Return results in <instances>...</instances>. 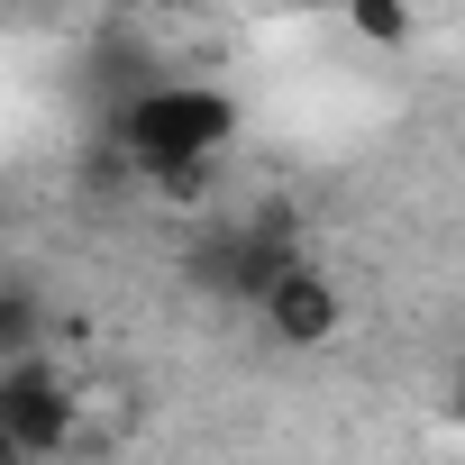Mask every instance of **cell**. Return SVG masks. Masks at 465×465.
<instances>
[{"mask_svg":"<svg viewBox=\"0 0 465 465\" xmlns=\"http://www.w3.org/2000/svg\"><path fill=\"white\" fill-rule=\"evenodd\" d=\"M0 465H28V456H19V447H10V438H0Z\"/></svg>","mask_w":465,"mask_h":465,"instance_id":"cell-6","label":"cell"},{"mask_svg":"<svg viewBox=\"0 0 465 465\" xmlns=\"http://www.w3.org/2000/svg\"><path fill=\"white\" fill-rule=\"evenodd\" d=\"M256 320H265V338L283 347V356H320V347H338L347 338V292L320 274V265H283L265 292H256Z\"/></svg>","mask_w":465,"mask_h":465,"instance_id":"cell-3","label":"cell"},{"mask_svg":"<svg viewBox=\"0 0 465 465\" xmlns=\"http://www.w3.org/2000/svg\"><path fill=\"white\" fill-rule=\"evenodd\" d=\"M37 356H46V311H37V292L0 283V374H10V365H37Z\"/></svg>","mask_w":465,"mask_h":465,"instance_id":"cell-4","label":"cell"},{"mask_svg":"<svg viewBox=\"0 0 465 465\" xmlns=\"http://www.w3.org/2000/svg\"><path fill=\"white\" fill-rule=\"evenodd\" d=\"M347 37H365V46H411V37H420V19H411V10H392V0H347Z\"/></svg>","mask_w":465,"mask_h":465,"instance_id":"cell-5","label":"cell"},{"mask_svg":"<svg viewBox=\"0 0 465 465\" xmlns=\"http://www.w3.org/2000/svg\"><path fill=\"white\" fill-rule=\"evenodd\" d=\"M228 137H238V101L210 92V83H146V92L119 110V155H128L146 183L210 164Z\"/></svg>","mask_w":465,"mask_h":465,"instance_id":"cell-1","label":"cell"},{"mask_svg":"<svg viewBox=\"0 0 465 465\" xmlns=\"http://www.w3.org/2000/svg\"><path fill=\"white\" fill-rule=\"evenodd\" d=\"M0 438H10L28 465H46V456H64V447L83 438V401H74V383L55 374V356L0 374Z\"/></svg>","mask_w":465,"mask_h":465,"instance_id":"cell-2","label":"cell"}]
</instances>
